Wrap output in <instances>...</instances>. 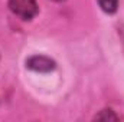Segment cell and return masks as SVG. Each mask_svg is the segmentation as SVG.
<instances>
[{
	"instance_id": "1",
	"label": "cell",
	"mask_w": 124,
	"mask_h": 122,
	"mask_svg": "<svg viewBox=\"0 0 124 122\" xmlns=\"http://www.w3.org/2000/svg\"><path fill=\"white\" fill-rule=\"evenodd\" d=\"M9 7L16 16H19L25 20L35 17L38 13L36 0H9Z\"/></svg>"
},
{
	"instance_id": "2",
	"label": "cell",
	"mask_w": 124,
	"mask_h": 122,
	"mask_svg": "<svg viewBox=\"0 0 124 122\" xmlns=\"http://www.w3.org/2000/svg\"><path fill=\"white\" fill-rule=\"evenodd\" d=\"M26 65L35 72H51L55 69V62L46 56H32L28 59Z\"/></svg>"
},
{
	"instance_id": "3",
	"label": "cell",
	"mask_w": 124,
	"mask_h": 122,
	"mask_svg": "<svg viewBox=\"0 0 124 122\" xmlns=\"http://www.w3.org/2000/svg\"><path fill=\"white\" fill-rule=\"evenodd\" d=\"M98 3L105 13H114L118 7V0H98Z\"/></svg>"
},
{
	"instance_id": "4",
	"label": "cell",
	"mask_w": 124,
	"mask_h": 122,
	"mask_svg": "<svg viewBox=\"0 0 124 122\" xmlns=\"http://www.w3.org/2000/svg\"><path fill=\"white\" fill-rule=\"evenodd\" d=\"M95 119H118V116H117V115H114V114H113V111H110V109L107 111V109H105V111H102L100 115H97V116H95Z\"/></svg>"
},
{
	"instance_id": "5",
	"label": "cell",
	"mask_w": 124,
	"mask_h": 122,
	"mask_svg": "<svg viewBox=\"0 0 124 122\" xmlns=\"http://www.w3.org/2000/svg\"><path fill=\"white\" fill-rule=\"evenodd\" d=\"M52 1H62V0H52Z\"/></svg>"
}]
</instances>
